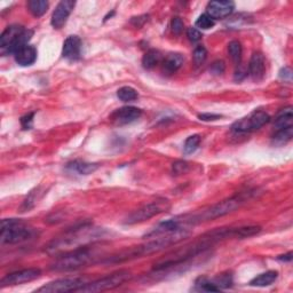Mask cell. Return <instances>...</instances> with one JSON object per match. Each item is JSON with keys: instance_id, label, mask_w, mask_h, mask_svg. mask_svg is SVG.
I'll return each instance as SVG.
<instances>
[{"instance_id": "cell-1", "label": "cell", "mask_w": 293, "mask_h": 293, "mask_svg": "<svg viewBox=\"0 0 293 293\" xmlns=\"http://www.w3.org/2000/svg\"><path fill=\"white\" fill-rule=\"evenodd\" d=\"M188 235H189V231L187 228L180 229V230L174 231L171 233L159 235V237H157V239L155 240L147 242V243L141 244V245L134 246V248H132V249L125 250V251L118 253L117 256L109 258L107 262L118 263V262L131 260V259H134V258L149 256V254L156 253L160 251V250L168 248V246L178 243V242H180L181 240L186 239Z\"/></svg>"}, {"instance_id": "cell-2", "label": "cell", "mask_w": 293, "mask_h": 293, "mask_svg": "<svg viewBox=\"0 0 293 293\" xmlns=\"http://www.w3.org/2000/svg\"><path fill=\"white\" fill-rule=\"evenodd\" d=\"M246 201L245 195H237L235 197H231L226 201H222L215 205L211 206L210 209H207L205 211H203L202 213L195 214V215H186L187 216V221L192 226V224H197L204 221H210V220H214L218 218H221L223 215H227L229 213H231L243 205Z\"/></svg>"}, {"instance_id": "cell-3", "label": "cell", "mask_w": 293, "mask_h": 293, "mask_svg": "<svg viewBox=\"0 0 293 293\" xmlns=\"http://www.w3.org/2000/svg\"><path fill=\"white\" fill-rule=\"evenodd\" d=\"M95 254L93 250L83 246V248H76L74 251L67 252L61 257H57L54 262L50 265V269L56 271H70L78 269L91 263Z\"/></svg>"}, {"instance_id": "cell-4", "label": "cell", "mask_w": 293, "mask_h": 293, "mask_svg": "<svg viewBox=\"0 0 293 293\" xmlns=\"http://www.w3.org/2000/svg\"><path fill=\"white\" fill-rule=\"evenodd\" d=\"M36 236V231L22 220L5 219L2 221V244H16L29 241Z\"/></svg>"}, {"instance_id": "cell-5", "label": "cell", "mask_w": 293, "mask_h": 293, "mask_svg": "<svg viewBox=\"0 0 293 293\" xmlns=\"http://www.w3.org/2000/svg\"><path fill=\"white\" fill-rule=\"evenodd\" d=\"M169 202L167 199H158V201L151 202L149 204H146L140 207V209L135 210L132 212V213L127 216L125 219L124 223L125 224H137L147 221L154 216L158 215L160 213H164V212H167L169 210Z\"/></svg>"}, {"instance_id": "cell-6", "label": "cell", "mask_w": 293, "mask_h": 293, "mask_svg": "<svg viewBox=\"0 0 293 293\" xmlns=\"http://www.w3.org/2000/svg\"><path fill=\"white\" fill-rule=\"evenodd\" d=\"M131 273L129 270H120L116 271L111 275L102 277L97 281H94L92 283H86L84 286L79 288V292L84 293H93V292H102V291H108L112 290L114 287L121 286L122 284L129 281L131 278Z\"/></svg>"}, {"instance_id": "cell-7", "label": "cell", "mask_w": 293, "mask_h": 293, "mask_svg": "<svg viewBox=\"0 0 293 293\" xmlns=\"http://www.w3.org/2000/svg\"><path fill=\"white\" fill-rule=\"evenodd\" d=\"M270 121V116L265 111H256L250 114V116L243 118L239 122H236L232 125L231 130L236 133H250L259 129H261L263 125Z\"/></svg>"}, {"instance_id": "cell-8", "label": "cell", "mask_w": 293, "mask_h": 293, "mask_svg": "<svg viewBox=\"0 0 293 293\" xmlns=\"http://www.w3.org/2000/svg\"><path fill=\"white\" fill-rule=\"evenodd\" d=\"M85 284L86 283H85L84 278H61L41 286L40 288H38L37 292L65 293L78 291L80 287L85 285Z\"/></svg>"}, {"instance_id": "cell-9", "label": "cell", "mask_w": 293, "mask_h": 293, "mask_svg": "<svg viewBox=\"0 0 293 293\" xmlns=\"http://www.w3.org/2000/svg\"><path fill=\"white\" fill-rule=\"evenodd\" d=\"M41 275L40 269L37 268H29L19 271H14V273L8 274L0 281V287H7V286H14L20 285V284L28 283L35 279L39 278Z\"/></svg>"}, {"instance_id": "cell-10", "label": "cell", "mask_w": 293, "mask_h": 293, "mask_svg": "<svg viewBox=\"0 0 293 293\" xmlns=\"http://www.w3.org/2000/svg\"><path fill=\"white\" fill-rule=\"evenodd\" d=\"M142 116V110L135 107H123L113 111L110 116V120L116 125H129L137 122Z\"/></svg>"}, {"instance_id": "cell-11", "label": "cell", "mask_w": 293, "mask_h": 293, "mask_svg": "<svg viewBox=\"0 0 293 293\" xmlns=\"http://www.w3.org/2000/svg\"><path fill=\"white\" fill-rule=\"evenodd\" d=\"M25 29L21 25H10L0 36V48L3 54H11V50Z\"/></svg>"}, {"instance_id": "cell-12", "label": "cell", "mask_w": 293, "mask_h": 293, "mask_svg": "<svg viewBox=\"0 0 293 293\" xmlns=\"http://www.w3.org/2000/svg\"><path fill=\"white\" fill-rule=\"evenodd\" d=\"M76 5L75 2L72 0H63V2L58 3L55 11L53 12L52 20H50V23H52L53 28L55 29H61L63 25L66 24L68 18L71 14L72 10Z\"/></svg>"}, {"instance_id": "cell-13", "label": "cell", "mask_w": 293, "mask_h": 293, "mask_svg": "<svg viewBox=\"0 0 293 293\" xmlns=\"http://www.w3.org/2000/svg\"><path fill=\"white\" fill-rule=\"evenodd\" d=\"M235 10V4L232 2H211L207 4L206 14L215 20L228 18Z\"/></svg>"}, {"instance_id": "cell-14", "label": "cell", "mask_w": 293, "mask_h": 293, "mask_svg": "<svg viewBox=\"0 0 293 293\" xmlns=\"http://www.w3.org/2000/svg\"><path fill=\"white\" fill-rule=\"evenodd\" d=\"M249 75L254 82H260L266 74V61L265 56L260 52H254L249 63Z\"/></svg>"}, {"instance_id": "cell-15", "label": "cell", "mask_w": 293, "mask_h": 293, "mask_svg": "<svg viewBox=\"0 0 293 293\" xmlns=\"http://www.w3.org/2000/svg\"><path fill=\"white\" fill-rule=\"evenodd\" d=\"M82 52V40L78 36H69L63 42L62 55L63 57L70 61H76L80 57Z\"/></svg>"}, {"instance_id": "cell-16", "label": "cell", "mask_w": 293, "mask_h": 293, "mask_svg": "<svg viewBox=\"0 0 293 293\" xmlns=\"http://www.w3.org/2000/svg\"><path fill=\"white\" fill-rule=\"evenodd\" d=\"M15 61L21 67L32 66L37 60V49L31 45H27L14 54Z\"/></svg>"}, {"instance_id": "cell-17", "label": "cell", "mask_w": 293, "mask_h": 293, "mask_svg": "<svg viewBox=\"0 0 293 293\" xmlns=\"http://www.w3.org/2000/svg\"><path fill=\"white\" fill-rule=\"evenodd\" d=\"M184 62H185V58L181 54H178V53L168 54L167 56L165 57V60L163 61V67H162L163 74L166 76H171L173 74H175V72L182 67V65H184Z\"/></svg>"}, {"instance_id": "cell-18", "label": "cell", "mask_w": 293, "mask_h": 293, "mask_svg": "<svg viewBox=\"0 0 293 293\" xmlns=\"http://www.w3.org/2000/svg\"><path fill=\"white\" fill-rule=\"evenodd\" d=\"M99 168V164L95 163H86L82 162V160H75L67 165V171L70 173L78 174V175H88L95 172Z\"/></svg>"}, {"instance_id": "cell-19", "label": "cell", "mask_w": 293, "mask_h": 293, "mask_svg": "<svg viewBox=\"0 0 293 293\" xmlns=\"http://www.w3.org/2000/svg\"><path fill=\"white\" fill-rule=\"evenodd\" d=\"M278 273L275 270H269L266 271V273L260 274L257 277H254L251 282H250V285L251 286H258V287H265L269 286L273 284L276 279H277Z\"/></svg>"}, {"instance_id": "cell-20", "label": "cell", "mask_w": 293, "mask_h": 293, "mask_svg": "<svg viewBox=\"0 0 293 293\" xmlns=\"http://www.w3.org/2000/svg\"><path fill=\"white\" fill-rule=\"evenodd\" d=\"M293 123V116H292V107L284 108L281 112L277 114V117L275 118L274 126L276 130H282L291 127Z\"/></svg>"}, {"instance_id": "cell-21", "label": "cell", "mask_w": 293, "mask_h": 293, "mask_svg": "<svg viewBox=\"0 0 293 293\" xmlns=\"http://www.w3.org/2000/svg\"><path fill=\"white\" fill-rule=\"evenodd\" d=\"M162 61V54L157 49H150L144 54L142 58V66L146 70H151Z\"/></svg>"}, {"instance_id": "cell-22", "label": "cell", "mask_w": 293, "mask_h": 293, "mask_svg": "<svg viewBox=\"0 0 293 293\" xmlns=\"http://www.w3.org/2000/svg\"><path fill=\"white\" fill-rule=\"evenodd\" d=\"M293 137V127H287V129H282V130H277L275 135L271 139L273 141L274 146L281 147L283 144H286L287 142H290Z\"/></svg>"}, {"instance_id": "cell-23", "label": "cell", "mask_w": 293, "mask_h": 293, "mask_svg": "<svg viewBox=\"0 0 293 293\" xmlns=\"http://www.w3.org/2000/svg\"><path fill=\"white\" fill-rule=\"evenodd\" d=\"M28 7L33 16L40 18L47 12L48 3L45 2V0H31V2L28 3Z\"/></svg>"}, {"instance_id": "cell-24", "label": "cell", "mask_w": 293, "mask_h": 293, "mask_svg": "<svg viewBox=\"0 0 293 293\" xmlns=\"http://www.w3.org/2000/svg\"><path fill=\"white\" fill-rule=\"evenodd\" d=\"M117 97L123 102H132L135 101L139 97L138 92L131 86H124L118 90Z\"/></svg>"}, {"instance_id": "cell-25", "label": "cell", "mask_w": 293, "mask_h": 293, "mask_svg": "<svg viewBox=\"0 0 293 293\" xmlns=\"http://www.w3.org/2000/svg\"><path fill=\"white\" fill-rule=\"evenodd\" d=\"M228 53L236 66H239L242 60V45L240 41L232 40L228 45Z\"/></svg>"}, {"instance_id": "cell-26", "label": "cell", "mask_w": 293, "mask_h": 293, "mask_svg": "<svg viewBox=\"0 0 293 293\" xmlns=\"http://www.w3.org/2000/svg\"><path fill=\"white\" fill-rule=\"evenodd\" d=\"M201 143V137L199 135H192L186 140L185 146H184V152L185 155H190L197 150Z\"/></svg>"}, {"instance_id": "cell-27", "label": "cell", "mask_w": 293, "mask_h": 293, "mask_svg": "<svg viewBox=\"0 0 293 293\" xmlns=\"http://www.w3.org/2000/svg\"><path fill=\"white\" fill-rule=\"evenodd\" d=\"M195 286H196V290L198 291H204V292H218L219 291V288L214 285V283L205 277L198 278L196 283H195Z\"/></svg>"}, {"instance_id": "cell-28", "label": "cell", "mask_w": 293, "mask_h": 293, "mask_svg": "<svg viewBox=\"0 0 293 293\" xmlns=\"http://www.w3.org/2000/svg\"><path fill=\"white\" fill-rule=\"evenodd\" d=\"M212 282L214 283V285L218 287L220 291L222 290V288L230 287L232 284V278L230 274H222L218 276V277H215L214 279H212Z\"/></svg>"}, {"instance_id": "cell-29", "label": "cell", "mask_w": 293, "mask_h": 293, "mask_svg": "<svg viewBox=\"0 0 293 293\" xmlns=\"http://www.w3.org/2000/svg\"><path fill=\"white\" fill-rule=\"evenodd\" d=\"M207 57V50L206 48L204 47L202 45H198L196 48L194 50V54H193V58H194V63L196 67L202 66L204 62H205Z\"/></svg>"}, {"instance_id": "cell-30", "label": "cell", "mask_w": 293, "mask_h": 293, "mask_svg": "<svg viewBox=\"0 0 293 293\" xmlns=\"http://www.w3.org/2000/svg\"><path fill=\"white\" fill-rule=\"evenodd\" d=\"M214 24H215V21L212 18H210L206 13L205 14H202L196 21V27L202 29V30H209V29H212L214 27Z\"/></svg>"}, {"instance_id": "cell-31", "label": "cell", "mask_w": 293, "mask_h": 293, "mask_svg": "<svg viewBox=\"0 0 293 293\" xmlns=\"http://www.w3.org/2000/svg\"><path fill=\"white\" fill-rule=\"evenodd\" d=\"M171 28H172V31L174 35L179 36L184 31V28H185V24L182 22V20L180 18H174L171 22Z\"/></svg>"}, {"instance_id": "cell-32", "label": "cell", "mask_w": 293, "mask_h": 293, "mask_svg": "<svg viewBox=\"0 0 293 293\" xmlns=\"http://www.w3.org/2000/svg\"><path fill=\"white\" fill-rule=\"evenodd\" d=\"M188 163L184 162V160H178L173 164V173L179 175V174H184L188 171Z\"/></svg>"}, {"instance_id": "cell-33", "label": "cell", "mask_w": 293, "mask_h": 293, "mask_svg": "<svg viewBox=\"0 0 293 293\" xmlns=\"http://www.w3.org/2000/svg\"><path fill=\"white\" fill-rule=\"evenodd\" d=\"M248 75H249L248 68L242 65V63H240V65L237 66V69L235 71V80L241 82V80H243L248 77Z\"/></svg>"}, {"instance_id": "cell-34", "label": "cell", "mask_w": 293, "mask_h": 293, "mask_svg": "<svg viewBox=\"0 0 293 293\" xmlns=\"http://www.w3.org/2000/svg\"><path fill=\"white\" fill-rule=\"evenodd\" d=\"M187 37H188V39L192 42H198L202 39V33L198 29L192 27L187 30Z\"/></svg>"}, {"instance_id": "cell-35", "label": "cell", "mask_w": 293, "mask_h": 293, "mask_svg": "<svg viewBox=\"0 0 293 293\" xmlns=\"http://www.w3.org/2000/svg\"><path fill=\"white\" fill-rule=\"evenodd\" d=\"M33 116H35V112L28 113L21 118V125H22L23 130H31L33 126Z\"/></svg>"}, {"instance_id": "cell-36", "label": "cell", "mask_w": 293, "mask_h": 293, "mask_svg": "<svg viewBox=\"0 0 293 293\" xmlns=\"http://www.w3.org/2000/svg\"><path fill=\"white\" fill-rule=\"evenodd\" d=\"M221 114H215V113H201L198 114V118L203 122H214L221 118Z\"/></svg>"}, {"instance_id": "cell-37", "label": "cell", "mask_w": 293, "mask_h": 293, "mask_svg": "<svg viewBox=\"0 0 293 293\" xmlns=\"http://www.w3.org/2000/svg\"><path fill=\"white\" fill-rule=\"evenodd\" d=\"M224 71V63L223 61H215L211 67V72L214 75H221Z\"/></svg>"}, {"instance_id": "cell-38", "label": "cell", "mask_w": 293, "mask_h": 293, "mask_svg": "<svg viewBox=\"0 0 293 293\" xmlns=\"http://www.w3.org/2000/svg\"><path fill=\"white\" fill-rule=\"evenodd\" d=\"M279 77L284 80H286V82H291V79H292L291 68L285 67V68H283V69H281V71H279Z\"/></svg>"}, {"instance_id": "cell-39", "label": "cell", "mask_w": 293, "mask_h": 293, "mask_svg": "<svg viewBox=\"0 0 293 293\" xmlns=\"http://www.w3.org/2000/svg\"><path fill=\"white\" fill-rule=\"evenodd\" d=\"M278 260H282V261H291L292 260V252H288L286 254H284V256H279L278 257Z\"/></svg>"}]
</instances>
